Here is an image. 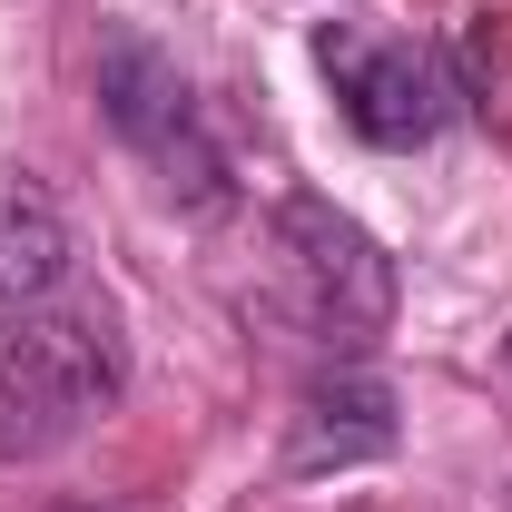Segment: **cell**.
<instances>
[{
	"label": "cell",
	"mask_w": 512,
	"mask_h": 512,
	"mask_svg": "<svg viewBox=\"0 0 512 512\" xmlns=\"http://www.w3.org/2000/svg\"><path fill=\"white\" fill-rule=\"evenodd\" d=\"M128 394V325L109 296H50L0 335V463L79 444Z\"/></svg>",
	"instance_id": "cell-1"
},
{
	"label": "cell",
	"mask_w": 512,
	"mask_h": 512,
	"mask_svg": "<svg viewBox=\"0 0 512 512\" xmlns=\"http://www.w3.org/2000/svg\"><path fill=\"white\" fill-rule=\"evenodd\" d=\"M266 237H276L286 316L306 325V335H325L335 355L375 345L384 325H394V256H384L335 197H286V207L266 217Z\"/></svg>",
	"instance_id": "cell-2"
},
{
	"label": "cell",
	"mask_w": 512,
	"mask_h": 512,
	"mask_svg": "<svg viewBox=\"0 0 512 512\" xmlns=\"http://www.w3.org/2000/svg\"><path fill=\"white\" fill-rule=\"evenodd\" d=\"M99 119L119 128V148H138L158 168V188L178 207H227V148L207 138L188 79L158 40H138V30L99 40Z\"/></svg>",
	"instance_id": "cell-3"
},
{
	"label": "cell",
	"mask_w": 512,
	"mask_h": 512,
	"mask_svg": "<svg viewBox=\"0 0 512 512\" xmlns=\"http://www.w3.org/2000/svg\"><path fill=\"white\" fill-rule=\"evenodd\" d=\"M316 60L345 99V128L365 148H424L444 138V119L463 109V69L434 40H365V30H316Z\"/></svg>",
	"instance_id": "cell-4"
},
{
	"label": "cell",
	"mask_w": 512,
	"mask_h": 512,
	"mask_svg": "<svg viewBox=\"0 0 512 512\" xmlns=\"http://www.w3.org/2000/svg\"><path fill=\"white\" fill-rule=\"evenodd\" d=\"M394 453V384L375 365H335L296 394V424H286V473H355Z\"/></svg>",
	"instance_id": "cell-5"
},
{
	"label": "cell",
	"mask_w": 512,
	"mask_h": 512,
	"mask_svg": "<svg viewBox=\"0 0 512 512\" xmlns=\"http://www.w3.org/2000/svg\"><path fill=\"white\" fill-rule=\"evenodd\" d=\"M69 217L60 197L40 188L30 168H0V325L30 316V306H50L69 286Z\"/></svg>",
	"instance_id": "cell-6"
},
{
	"label": "cell",
	"mask_w": 512,
	"mask_h": 512,
	"mask_svg": "<svg viewBox=\"0 0 512 512\" xmlns=\"http://www.w3.org/2000/svg\"><path fill=\"white\" fill-rule=\"evenodd\" d=\"M503 355H512V345H503Z\"/></svg>",
	"instance_id": "cell-7"
}]
</instances>
